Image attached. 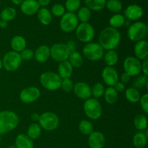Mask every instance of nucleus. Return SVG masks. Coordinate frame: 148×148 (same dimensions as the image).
I'll return each instance as SVG.
<instances>
[{
	"label": "nucleus",
	"instance_id": "nucleus-49",
	"mask_svg": "<svg viewBox=\"0 0 148 148\" xmlns=\"http://www.w3.org/2000/svg\"><path fill=\"white\" fill-rule=\"evenodd\" d=\"M39 6L42 7H46L50 4L51 0H37Z\"/></svg>",
	"mask_w": 148,
	"mask_h": 148
},
{
	"label": "nucleus",
	"instance_id": "nucleus-45",
	"mask_svg": "<svg viewBox=\"0 0 148 148\" xmlns=\"http://www.w3.org/2000/svg\"><path fill=\"white\" fill-rule=\"evenodd\" d=\"M66 45L68 50L69 51L70 53H72V52H74V51H76L77 45L75 40H69V41L66 43Z\"/></svg>",
	"mask_w": 148,
	"mask_h": 148
},
{
	"label": "nucleus",
	"instance_id": "nucleus-54",
	"mask_svg": "<svg viewBox=\"0 0 148 148\" xmlns=\"http://www.w3.org/2000/svg\"><path fill=\"white\" fill-rule=\"evenodd\" d=\"M8 148H17L15 147V146H14V145H11V146H10V147H9Z\"/></svg>",
	"mask_w": 148,
	"mask_h": 148
},
{
	"label": "nucleus",
	"instance_id": "nucleus-29",
	"mask_svg": "<svg viewBox=\"0 0 148 148\" xmlns=\"http://www.w3.org/2000/svg\"><path fill=\"white\" fill-rule=\"evenodd\" d=\"M42 129L38 123L33 122L28 127L27 130V136L32 140H37L41 134Z\"/></svg>",
	"mask_w": 148,
	"mask_h": 148
},
{
	"label": "nucleus",
	"instance_id": "nucleus-53",
	"mask_svg": "<svg viewBox=\"0 0 148 148\" xmlns=\"http://www.w3.org/2000/svg\"><path fill=\"white\" fill-rule=\"evenodd\" d=\"M3 68V64H2V60H1V59L0 58V70H1V69Z\"/></svg>",
	"mask_w": 148,
	"mask_h": 148
},
{
	"label": "nucleus",
	"instance_id": "nucleus-48",
	"mask_svg": "<svg viewBox=\"0 0 148 148\" xmlns=\"http://www.w3.org/2000/svg\"><path fill=\"white\" fill-rule=\"evenodd\" d=\"M130 79H131V77L129 75H127L126 72H124V73L121 74V82H123L124 84L128 83L130 81Z\"/></svg>",
	"mask_w": 148,
	"mask_h": 148
},
{
	"label": "nucleus",
	"instance_id": "nucleus-10",
	"mask_svg": "<svg viewBox=\"0 0 148 148\" xmlns=\"http://www.w3.org/2000/svg\"><path fill=\"white\" fill-rule=\"evenodd\" d=\"M79 25V20L76 14L72 12H66L62 17L59 22V27L64 33H72L76 30Z\"/></svg>",
	"mask_w": 148,
	"mask_h": 148
},
{
	"label": "nucleus",
	"instance_id": "nucleus-12",
	"mask_svg": "<svg viewBox=\"0 0 148 148\" xmlns=\"http://www.w3.org/2000/svg\"><path fill=\"white\" fill-rule=\"evenodd\" d=\"M123 66L124 72L131 77L138 76L142 72V62L135 56H128L126 58Z\"/></svg>",
	"mask_w": 148,
	"mask_h": 148
},
{
	"label": "nucleus",
	"instance_id": "nucleus-5",
	"mask_svg": "<svg viewBox=\"0 0 148 148\" xmlns=\"http://www.w3.org/2000/svg\"><path fill=\"white\" fill-rule=\"evenodd\" d=\"M83 110L85 115L92 120L98 119L102 116V106L98 99L94 98H90L85 101Z\"/></svg>",
	"mask_w": 148,
	"mask_h": 148
},
{
	"label": "nucleus",
	"instance_id": "nucleus-21",
	"mask_svg": "<svg viewBox=\"0 0 148 148\" xmlns=\"http://www.w3.org/2000/svg\"><path fill=\"white\" fill-rule=\"evenodd\" d=\"M73 73V67L68 60L59 63L58 66V75L62 79L70 78Z\"/></svg>",
	"mask_w": 148,
	"mask_h": 148
},
{
	"label": "nucleus",
	"instance_id": "nucleus-32",
	"mask_svg": "<svg viewBox=\"0 0 148 148\" xmlns=\"http://www.w3.org/2000/svg\"><path fill=\"white\" fill-rule=\"evenodd\" d=\"M68 62L70 63L73 68H79L83 64V56L79 52L74 51L69 53Z\"/></svg>",
	"mask_w": 148,
	"mask_h": 148
},
{
	"label": "nucleus",
	"instance_id": "nucleus-23",
	"mask_svg": "<svg viewBox=\"0 0 148 148\" xmlns=\"http://www.w3.org/2000/svg\"><path fill=\"white\" fill-rule=\"evenodd\" d=\"M14 146L17 148H34V143L27 134H20L16 137Z\"/></svg>",
	"mask_w": 148,
	"mask_h": 148
},
{
	"label": "nucleus",
	"instance_id": "nucleus-28",
	"mask_svg": "<svg viewBox=\"0 0 148 148\" xmlns=\"http://www.w3.org/2000/svg\"><path fill=\"white\" fill-rule=\"evenodd\" d=\"M103 59L107 66L114 67L119 62V55L115 50L107 51L106 53L103 55Z\"/></svg>",
	"mask_w": 148,
	"mask_h": 148
},
{
	"label": "nucleus",
	"instance_id": "nucleus-41",
	"mask_svg": "<svg viewBox=\"0 0 148 148\" xmlns=\"http://www.w3.org/2000/svg\"><path fill=\"white\" fill-rule=\"evenodd\" d=\"M51 13L53 16L57 17H62L66 13V10L63 4H54L51 8Z\"/></svg>",
	"mask_w": 148,
	"mask_h": 148
},
{
	"label": "nucleus",
	"instance_id": "nucleus-20",
	"mask_svg": "<svg viewBox=\"0 0 148 148\" xmlns=\"http://www.w3.org/2000/svg\"><path fill=\"white\" fill-rule=\"evenodd\" d=\"M34 58L38 63H45L50 58V48L47 45H40L34 51Z\"/></svg>",
	"mask_w": 148,
	"mask_h": 148
},
{
	"label": "nucleus",
	"instance_id": "nucleus-17",
	"mask_svg": "<svg viewBox=\"0 0 148 148\" xmlns=\"http://www.w3.org/2000/svg\"><path fill=\"white\" fill-rule=\"evenodd\" d=\"M88 145L90 148H103L106 144V138L102 132L93 131L88 135Z\"/></svg>",
	"mask_w": 148,
	"mask_h": 148
},
{
	"label": "nucleus",
	"instance_id": "nucleus-43",
	"mask_svg": "<svg viewBox=\"0 0 148 148\" xmlns=\"http://www.w3.org/2000/svg\"><path fill=\"white\" fill-rule=\"evenodd\" d=\"M22 61H30L34 58V51L30 49H25L20 53Z\"/></svg>",
	"mask_w": 148,
	"mask_h": 148
},
{
	"label": "nucleus",
	"instance_id": "nucleus-19",
	"mask_svg": "<svg viewBox=\"0 0 148 148\" xmlns=\"http://www.w3.org/2000/svg\"><path fill=\"white\" fill-rule=\"evenodd\" d=\"M135 57L139 60H144L148 56V43L147 40H142L136 42L134 48Z\"/></svg>",
	"mask_w": 148,
	"mask_h": 148
},
{
	"label": "nucleus",
	"instance_id": "nucleus-50",
	"mask_svg": "<svg viewBox=\"0 0 148 148\" xmlns=\"http://www.w3.org/2000/svg\"><path fill=\"white\" fill-rule=\"evenodd\" d=\"M39 117H40V115L37 113H33V114L30 115V119H32V121H33L34 122H37L38 121Z\"/></svg>",
	"mask_w": 148,
	"mask_h": 148
},
{
	"label": "nucleus",
	"instance_id": "nucleus-37",
	"mask_svg": "<svg viewBox=\"0 0 148 148\" xmlns=\"http://www.w3.org/2000/svg\"><path fill=\"white\" fill-rule=\"evenodd\" d=\"M79 132L84 135H90L93 132V125L88 120H82L78 126Z\"/></svg>",
	"mask_w": 148,
	"mask_h": 148
},
{
	"label": "nucleus",
	"instance_id": "nucleus-13",
	"mask_svg": "<svg viewBox=\"0 0 148 148\" xmlns=\"http://www.w3.org/2000/svg\"><path fill=\"white\" fill-rule=\"evenodd\" d=\"M40 97V90L37 87L30 86L24 88L20 93V99L24 103L30 104Z\"/></svg>",
	"mask_w": 148,
	"mask_h": 148
},
{
	"label": "nucleus",
	"instance_id": "nucleus-51",
	"mask_svg": "<svg viewBox=\"0 0 148 148\" xmlns=\"http://www.w3.org/2000/svg\"><path fill=\"white\" fill-rule=\"evenodd\" d=\"M8 26V23L6 21H4V20H1V22H0V27L1 28H6V27Z\"/></svg>",
	"mask_w": 148,
	"mask_h": 148
},
{
	"label": "nucleus",
	"instance_id": "nucleus-39",
	"mask_svg": "<svg viewBox=\"0 0 148 148\" xmlns=\"http://www.w3.org/2000/svg\"><path fill=\"white\" fill-rule=\"evenodd\" d=\"M148 85L147 76L145 75H139L133 82V88L136 89H143Z\"/></svg>",
	"mask_w": 148,
	"mask_h": 148
},
{
	"label": "nucleus",
	"instance_id": "nucleus-33",
	"mask_svg": "<svg viewBox=\"0 0 148 148\" xmlns=\"http://www.w3.org/2000/svg\"><path fill=\"white\" fill-rule=\"evenodd\" d=\"M125 21L126 18L123 14H115L111 16V18L109 19L110 27L118 29L125 24Z\"/></svg>",
	"mask_w": 148,
	"mask_h": 148
},
{
	"label": "nucleus",
	"instance_id": "nucleus-46",
	"mask_svg": "<svg viewBox=\"0 0 148 148\" xmlns=\"http://www.w3.org/2000/svg\"><path fill=\"white\" fill-rule=\"evenodd\" d=\"M114 88H115V90L118 92H124V91L126 90L125 84H124L123 82H121V81H120V82L119 81H118V82L115 84V85L114 86Z\"/></svg>",
	"mask_w": 148,
	"mask_h": 148
},
{
	"label": "nucleus",
	"instance_id": "nucleus-24",
	"mask_svg": "<svg viewBox=\"0 0 148 148\" xmlns=\"http://www.w3.org/2000/svg\"><path fill=\"white\" fill-rule=\"evenodd\" d=\"M38 20L43 25H49L51 23L52 14L50 10L46 7H41L37 12Z\"/></svg>",
	"mask_w": 148,
	"mask_h": 148
},
{
	"label": "nucleus",
	"instance_id": "nucleus-55",
	"mask_svg": "<svg viewBox=\"0 0 148 148\" xmlns=\"http://www.w3.org/2000/svg\"><path fill=\"white\" fill-rule=\"evenodd\" d=\"M0 7H1V2H0Z\"/></svg>",
	"mask_w": 148,
	"mask_h": 148
},
{
	"label": "nucleus",
	"instance_id": "nucleus-6",
	"mask_svg": "<svg viewBox=\"0 0 148 148\" xmlns=\"http://www.w3.org/2000/svg\"><path fill=\"white\" fill-rule=\"evenodd\" d=\"M38 122L41 129L46 131L51 132L59 127V119L57 114L55 113L47 111L40 114Z\"/></svg>",
	"mask_w": 148,
	"mask_h": 148
},
{
	"label": "nucleus",
	"instance_id": "nucleus-25",
	"mask_svg": "<svg viewBox=\"0 0 148 148\" xmlns=\"http://www.w3.org/2000/svg\"><path fill=\"white\" fill-rule=\"evenodd\" d=\"M103 95L106 102L110 105L116 103L118 101L119 92L116 90L114 87H108L106 89H105Z\"/></svg>",
	"mask_w": 148,
	"mask_h": 148
},
{
	"label": "nucleus",
	"instance_id": "nucleus-38",
	"mask_svg": "<svg viewBox=\"0 0 148 148\" xmlns=\"http://www.w3.org/2000/svg\"><path fill=\"white\" fill-rule=\"evenodd\" d=\"M64 7L68 12L75 13L81 7V0H66Z\"/></svg>",
	"mask_w": 148,
	"mask_h": 148
},
{
	"label": "nucleus",
	"instance_id": "nucleus-42",
	"mask_svg": "<svg viewBox=\"0 0 148 148\" xmlns=\"http://www.w3.org/2000/svg\"><path fill=\"white\" fill-rule=\"evenodd\" d=\"M73 82H72V80H71L70 78H66V79H62L61 88H62V90L64 92H70L73 90Z\"/></svg>",
	"mask_w": 148,
	"mask_h": 148
},
{
	"label": "nucleus",
	"instance_id": "nucleus-26",
	"mask_svg": "<svg viewBox=\"0 0 148 148\" xmlns=\"http://www.w3.org/2000/svg\"><path fill=\"white\" fill-rule=\"evenodd\" d=\"M147 132H137L133 137V145L135 148H144L147 143Z\"/></svg>",
	"mask_w": 148,
	"mask_h": 148
},
{
	"label": "nucleus",
	"instance_id": "nucleus-9",
	"mask_svg": "<svg viewBox=\"0 0 148 148\" xmlns=\"http://www.w3.org/2000/svg\"><path fill=\"white\" fill-rule=\"evenodd\" d=\"M3 67L8 72H14L19 69L22 63L20 53L10 51L7 52L2 58Z\"/></svg>",
	"mask_w": 148,
	"mask_h": 148
},
{
	"label": "nucleus",
	"instance_id": "nucleus-27",
	"mask_svg": "<svg viewBox=\"0 0 148 148\" xmlns=\"http://www.w3.org/2000/svg\"><path fill=\"white\" fill-rule=\"evenodd\" d=\"M125 97L129 102L132 103H137L140 101L141 95L139 90L133 87H130L125 90Z\"/></svg>",
	"mask_w": 148,
	"mask_h": 148
},
{
	"label": "nucleus",
	"instance_id": "nucleus-40",
	"mask_svg": "<svg viewBox=\"0 0 148 148\" xmlns=\"http://www.w3.org/2000/svg\"><path fill=\"white\" fill-rule=\"evenodd\" d=\"M104 92H105V88H104V85L101 82H97L94 84L91 88V94L95 99H98L102 97Z\"/></svg>",
	"mask_w": 148,
	"mask_h": 148
},
{
	"label": "nucleus",
	"instance_id": "nucleus-4",
	"mask_svg": "<svg viewBox=\"0 0 148 148\" xmlns=\"http://www.w3.org/2000/svg\"><path fill=\"white\" fill-rule=\"evenodd\" d=\"M147 33V25L144 22L136 21L129 27L127 36L131 41L137 42L144 40Z\"/></svg>",
	"mask_w": 148,
	"mask_h": 148
},
{
	"label": "nucleus",
	"instance_id": "nucleus-7",
	"mask_svg": "<svg viewBox=\"0 0 148 148\" xmlns=\"http://www.w3.org/2000/svg\"><path fill=\"white\" fill-rule=\"evenodd\" d=\"M82 54L88 60L95 62L103 57L104 50L98 43L90 42L82 49Z\"/></svg>",
	"mask_w": 148,
	"mask_h": 148
},
{
	"label": "nucleus",
	"instance_id": "nucleus-18",
	"mask_svg": "<svg viewBox=\"0 0 148 148\" xmlns=\"http://www.w3.org/2000/svg\"><path fill=\"white\" fill-rule=\"evenodd\" d=\"M37 0H25L20 4V10L24 14L27 16H31L37 14L38 11L40 9Z\"/></svg>",
	"mask_w": 148,
	"mask_h": 148
},
{
	"label": "nucleus",
	"instance_id": "nucleus-3",
	"mask_svg": "<svg viewBox=\"0 0 148 148\" xmlns=\"http://www.w3.org/2000/svg\"><path fill=\"white\" fill-rule=\"evenodd\" d=\"M62 79L57 73L45 72L40 77V82L45 89L50 91L57 90L61 88Z\"/></svg>",
	"mask_w": 148,
	"mask_h": 148
},
{
	"label": "nucleus",
	"instance_id": "nucleus-56",
	"mask_svg": "<svg viewBox=\"0 0 148 148\" xmlns=\"http://www.w3.org/2000/svg\"><path fill=\"white\" fill-rule=\"evenodd\" d=\"M0 141H1V137H0Z\"/></svg>",
	"mask_w": 148,
	"mask_h": 148
},
{
	"label": "nucleus",
	"instance_id": "nucleus-35",
	"mask_svg": "<svg viewBox=\"0 0 148 148\" xmlns=\"http://www.w3.org/2000/svg\"><path fill=\"white\" fill-rule=\"evenodd\" d=\"M105 7L111 12L118 14L122 10L123 5L120 0H106Z\"/></svg>",
	"mask_w": 148,
	"mask_h": 148
},
{
	"label": "nucleus",
	"instance_id": "nucleus-16",
	"mask_svg": "<svg viewBox=\"0 0 148 148\" xmlns=\"http://www.w3.org/2000/svg\"><path fill=\"white\" fill-rule=\"evenodd\" d=\"M124 17L132 21H137L142 18L144 14V11L141 6L138 4H130L126 7L124 12Z\"/></svg>",
	"mask_w": 148,
	"mask_h": 148
},
{
	"label": "nucleus",
	"instance_id": "nucleus-30",
	"mask_svg": "<svg viewBox=\"0 0 148 148\" xmlns=\"http://www.w3.org/2000/svg\"><path fill=\"white\" fill-rule=\"evenodd\" d=\"M106 0H85V7L90 11H101L105 7Z\"/></svg>",
	"mask_w": 148,
	"mask_h": 148
},
{
	"label": "nucleus",
	"instance_id": "nucleus-15",
	"mask_svg": "<svg viewBox=\"0 0 148 148\" xmlns=\"http://www.w3.org/2000/svg\"><path fill=\"white\" fill-rule=\"evenodd\" d=\"M72 90L74 91V93L77 98L81 100H84V101L89 99L92 96L90 86L86 82H77L75 85H74Z\"/></svg>",
	"mask_w": 148,
	"mask_h": 148
},
{
	"label": "nucleus",
	"instance_id": "nucleus-31",
	"mask_svg": "<svg viewBox=\"0 0 148 148\" xmlns=\"http://www.w3.org/2000/svg\"><path fill=\"white\" fill-rule=\"evenodd\" d=\"M17 16V11L14 7H7L1 10L0 13V19L6 22H10L14 20Z\"/></svg>",
	"mask_w": 148,
	"mask_h": 148
},
{
	"label": "nucleus",
	"instance_id": "nucleus-44",
	"mask_svg": "<svg viewBox=\"0 0 148 148\" xmlns=\"http://www.w3.org/2000/svg\"><path fill=\"white\" fill-rule=\"evenodd\" d=\"M140 104V106L143 108L144 112L146 114H148V94L145 93L140 97V99L139 101Z\"/></svg>",
	"mask_w": 148,
	"mask_h": 148
},
{
	"label": "nucleus",
	"instance_id": "nucleus-34",
	"mask_svg": "<svg viewBox=\"0 0 148 148\" xmlns=\"http://www.w3.org/2000/svg\"><path fill=\"white\" fill-rule=\"evenodd\" d=\"M134 124L135 128L139 131H145L147 128V119L143 114H137L134 119Z\"/></svg>",
	"mask_w": 148,
	"mask_h": 148
},
{
	"label": "nucleus",
	"instance_id": "nucleus-14",
	"mask_svg": "<svg viewBox=\"0 0 148 148\" xmlns=\"http://www.w3.org/2000/svg\"><path fill=\"white\" fill-rule=\"evenodd\" d=\"M101 76L103 82L108 87H114L119 81V74L113 66H106L104 67Z\"/></svg>",
	"mask_w": 148,
	"mask_h": 148
},
{
	"label": "nucleus",
	"instance_id": "nucleus-47",
	"mask_svg": "<svg viewBox=\"0 0 148 148\" xmlns=\"http://www.w3.org/2000/svg\"><path fill=\"white\" fill-rule=\"evenodd\" d=\"M142 72L143 75L147 76L148 75V59H147L143 60L142 62Z\"/></svg>",
	"mask_w": 148,
	"mask_h": 148
},
{
	"label": "nucleus",
	"instance_id": "nucleus-2",
	"mask_svg": "<svg viewBox=\"0 0 148 148\" xmlns=\"http://www.w3.org/2000/svg\"><path fill=\"white\" fill-rule=\"evenodd\" d=\"M20 118L16 113L11 111H0V135L13 131L18 126Z\"/></svg>",
	"mask_w": 148,
	"mask_h": 148
},
{
	"label": "nucleus",
	"instance_id": "nucleus-11",
	"mask_svg": "<svg viewBox=\"0 0 148 148\" xmlns=\"http://www.w3.org/2000/svg\"><path fill=\"white\" fill-rule=\"evenodd\" d=\"M69 53L70 52L68 50L66 43H55L50 48V57L55 62L59 63L68 60Z\"/></svg>",
	"mask_w": 148,
	"mask_h": 148
},
{
	"label": "nucleus",
	"instance_id": "nucleus-57",
	"mask_svg": "<svg viewBox=\"0 0 148 148\" xmlns=\"http://www.w3.org/2000/svg\"><path fill=\"white\" fill-rule=\"evenodd\" d=\"M0 22H1V19H0Z\"/></svg>",
	"mask_w": 148,
	"mask_h": 148
},
{
	"label": "nucleus",
	"instance_id": "nucleus-52",
	"mask_svg": "<svg viewBox=\"0 0 148 148\" xmlns=\"http://www.w3.org/2000/svg\"><path fill=\"white\" fill-rule=\"evenodd\" d=\"M25 0H11L12 2L15 5H20Z\"/></svg>",
	"mask_w": 148,
	"mask_h": 148
},
{
	"label": "nucleus",
	"instance_id": "nucleus-36",
	"mask_svg": "<svg viewBox=\"0 0 148 148\" xmlns=\"http://www.w3.org/2000/svg\"><path fill=\"white\" fill-rule=\"evenodd\" d=\"M77 19L81 23H88L91 18V11L85 6L78 10L77 14H76Z\"/></svg>",
	"mask_w": 148,
	"mask_h": 148
},
{
	"label": "nucleus",
	"instance_id": "nucleus-22",
	"mask_svg": "<svg viewBox=\"0 0 148 148\" xmlns=\"http://www.w3.org/2000/svg\"><path fill=\"white\" fill-rule=\"evenodd\" d=\"M11 48L13 51L20 53L23 50L26 49L27 42L25 38L21 36H15L12 38L10 42Z\"/></svg>",
	"mask_w": 148,
	"mask_h": 148
},
{
	"label": "nucleus",
	"instance_id": "nucleus-1",
	"mask_svg": "<svg viewBox=\"0 0 148 148\" xmlns=\"http://www.w3.org/2000/svg\"><path fill=\"white\" fill-rule=\"evenodd\" d=\"M121 39V33L118 29L107 27L100 33L98 43L103 50H115L119 45Z\"/></svg>",
	"mask_w": 148,
	"mask_h": 148
},
{
	"label": "nucleus",
	"instance_id": "nucleus-8",
	"mask_svg": "<svg viewBox=\"0 0 148 148\" xmlns=\"http://www.w3.org/2000/svg\"><path fill=\"white\" fill-rule=\"evenodd\" d=\"M75 35L79 41L88 43L92 41L95 37V30L90 23H81L75 30Z\"/></svg>",
	"mask_w": 148,
	"mask_h": 148
}]
</instances>
